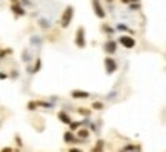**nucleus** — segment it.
<instances>
[{"instance_id":"6","label":"nucleus","mask_w":166,"mask_h":152,"mask_svg":"<svg viewBox=\"0 0 166 152\" xmlns=\"http://www.w3.org/2000/svg\"><path fill=\"white\" fill-rule=\"evenodd\" d=\"M103 51L108 54V56H112V54H115V51H117V42H114V40H108V42H105V45H103Z\"/></svg>"},{"instance_id":"23","label":"nucleus","mask_w":166,"mask_h":152,"mask_svg":"<svg viewBox=\"0 0 166 152\" xmlns=\"http://www.w3.org/2000/svg\"><path fill=\"white\" fill-rule=\"evenodd\" d=\"M117 29H118V31H129L128 26H126L125 23H118V25H117Z\"/></svg>"},{"instance_id":"28","label":"nucleus","mask_w":166,"mask_h":152,"mask_svg":"<svg viewBox=\"0 0 166 152\" xmlns=\"http://www.w3.org/2000/svg\"><path fill=\"white\" fill-rule=\"evenodd\" d=\"M5 78H8V74H5V72L0 71V80H5Z\"/></svg>"},{"instance_id":"15","label":"nucleus","mask_w":166,"mask_h":152,"mask_svg":"<svg viewBox=\"0 0 166 152\" xmlns=\"http://www.w3.org/2000/svg\"><path fill=\"white\" fill-rule=\"evenodd\" d=\"M40 68H42V60H40V58H37L36 65L31 68V74H36V72H38V71H40Z\"/></svg>"},{"instance_id":"31","label":"nucleus","mask_w":166,"mask_h":152,"mask_svg":"<svg viewBox=\"0 0 166 152\" xmlns=\"http://www.w3.org/2000/svg\"><path fill=\"white\" fill-rule=\"evenodd\" d=\"M120 2H122V3H125V5H129V3H131L129 0H120Z\"/></svg>"},{"instance_id":"35","label":"nucleus","mask_w":166,"mask_h":152,"mask_svg":"<svg viewBox=\"0 0 166 152\" xmlns=\"http://www.w3.org/2000/svg\"><path fill=\"white\" fill-rule=\"evenodd\" d=\"M134 152H140V151H134Z\"/></svg>"},{"instance_id":"19","label":"nucleus","mask_w":166,"mask_h":152,"mask_svg":"<svg viewBox=\"0 0 166 152\" xmlns=\"http://www.w3.org/2000/svg\"><path fill=\"white\" fill-rule=\"evenodd\" d=\"M92 109H95V111H102V109H105V105H103L102 101H94V103H92Z\"/></svg>"},{"instance_id":"30","label":"nucleus","mask_w":166,"mask_h":152,"mask_svg":"<svg viewBox=\"0 0 166 152\" xmlns=\"http://www.w3.org/2000/svg\"><path fill=\"white\" fill-rule=\"evenodd\" d=\"M16 141H17V145H18V146H22V140H20L18 137H17V138H16Z\"/></svg>"},{"instance_id":"25","label":"nucleus","mask_w":166,"mask_h":152,"mask_svg":"<svg viewBox=\"0 0 166 152\" xmlns=\"http://www.w3.org/2000/svg\"><path fill=\"white\" fill-rule=\"evenodd\" d=\"M31 43H33V45H40V38L38 37H31Z\"/></svg>"},{"instance_id":"22","label":"nucleus","mask_w":166,"mask_h":152,"mask_svg":"<svg viewBox=\"0 0 166 152\" xmlns=\"http://www.w3.org/2000/svg\"><path fill=\"white\" fill-rule=\"evenodd\" d=\"M37 106H42V108H53V103H48V101H37Z\"/></svg>"},{"instance_id":"1","label":"nucleus","mask_w":166,"mask_h":152,"mask_svg":"<svg viewBox=\"0 0 166 152\" xmlns=\"http://www.w3.org/2000/svg\"><path fill=\"white\" fill-rule=\"evenodd\" d=\"M73 19H74V6L68 5V6L65 8V11L62 12V16H60V26H62L63 29H66V28L71 25Z\"/></svg>"},{"instance_id":"32","label":"nucleus","mask_w":166,"mask_h":152,"mask_svg":"<svg viewBox=\"0 0 166 152\" xmlns=\"http://www.w3.org/2000/svg\"><path fill=\"white\" fill-rule=\"evenodd\" d=\"M20 2H23V3H26V5H31V2H29V0H20Z\"/></svg>"},{"instance_id":"5","label":"nucleus","mask_w":166,"mask_h":152,"mask_svg":"<svg viewBox=\"0 0 166 152\" xmlns=\"http://www.w3.org/2000/svg\"><path fill=\"white\" fill-rule=\"evenodd\" d=\"M92 3V9H94V14L98 17V19H105L106 17V11L103 9V6H102V3H100V0H91Z\"/></svg>"},{"instance_id":"11","label":"nucleus","mask_w":166,"mask_h":152,"mask_svg":"<svg viewBox=\"0 0 166 152\" xmlns=\"http://www.w3.org/2000/svg\"><path fill=\"white\" fill-rule=\"evenodd\" d=\"M140 151V145H126L123 149H120V152H134Z\"/></svg>"},{"instance_id":"4","label":"nucleus","mask_w":166,"mask_h":152,"mask_svg":"<svg viewBox=\"0 0 166 152\" xmlns=\"http://www.w3.org/2000/svg\"><path fill=\"white\" fill-rule=\"evenodd\" d=\"M118 43H120L123 48H126V49H134L135 45H137L135 38L129 37V36H120V37H118Z\"/></svg>"},{"instance_id":"16","label":"nucleus","mask_w":166,"mask_h":152,"mask_svg":"<svg viewBox=\"0 0 166 152\" xmlns=\"http://www.w3.org/2000/svg\"><path fill=\"white\" fill-rule=\"evenodd\" d=\"M102 31H103V32H106L108 36H112V34H114V29L111 28L109 25H106V23H103V25H102Z\"/></svg>"},{"instance_id":"26","label":"nucleus","mask_w":166,"mask_h":152,"mask_svg":"<svg viewBox=\"0 0 166 152\" xmlns=\"http://www.w3.org/2000/svg\"><path fill=\"white\" fill-rule=\"evenodd\" d=\"M0 152H14V149H13V148H9V146H6V148H3Z\"/></svg>"},{"instance_id":"34","label":"nucleus","mask_w":166,"mask_h":152,"mask_svg":"<svg viewBox=\"0 0 166 152\" xmlns=\"http://www.w3.org/2000/svg\"><path fill=\"white\" fill-rule=\"evenodd\" d=\"M131 3H137V2H140V0H129Z\"/></svg>"},{"instance_id":"17","label":"nucleus","mask_w":166,"mask_h":152,"mask_svg":"<svg viewBox=\"0 0 166 152\" xmlns=\"http://www.w3.org/2000/svg\"><path fill=\"white\" fill-rule=\"evenodd\" d=\"M77 112L80 115H83V117H89L91 115V109H86V108H78L77 109Z\"/></svg>"},{"instance_id":"20","label":"nucleus","mask_w":166,"mask_h":152,"mask_svg":"<svg viewBox=\"0 0 166 152\" xmlns=\"http://www.w3.org/2000/svg\"><path fill=\"white\" fill-rule=\"evenodd\" d=\"M26 108H28V111H36L37 108V101L36 100H31V101H28V105H26Z\"/></svg>"},{"instance_id":"3","label":"nucleus","mask_w":166,"mask_h":152,"mask_svg":"<svg viewBox=\"0 0 166 152\" xmlns=\"http://www.w3.org/2000/svg\"><path fill=\"white\" fill-rule=\"evenodd\" d=\"M117 68H118V65H117L115 58H112L111 56H108V57L105 58V69H106V74L108 76H112L117 71Z\"/></svg>"},{"instance_id":"33","label":"nucleus","mask_w":166,"mask_h":152,"mask_svg":"<svg viewBox=\"0 0 166 152\" xmlns=\"http://www.w3.org/2000/svg\"><path fill=\"white\" fill-rule=\"evenodd\" d=\"M11 3H20V0H11Z\"/></svg>"},{"instance_id":"12","label":"nucleus","mask_w":166,"mask_h":152,"mask_svg":"<svg viewBox=\"0 0 166 152\" xmlns=\"http://www.w3.org/2000/svg\"><path fill=\"white\" fill-rule=\"evenodd\" d=\"M103 148H105V141L103 140H97V143L91 149V152H103Z\"/></svg>"},{"instance_id":"21","label":"nucleus","mask_w":166,"mask_h":152,"mask_svg":"<svg viewBox=\"0 0 166 152\" xmlns=\"http://www.w3.org/2000/svg\"><path fill=\"white\" fill-rule=\"evenodd\" d=\"M22 58H23V61H31V56H29V51L28 49H23V52H22Z\"/></svg>"},{"instance_id":"18","label":"nucleus","mask_w":166,"mask_h":152,"mask_svg":"<svg viewBox=\"0 0 166 152\" xmlns=\"http://www.w3.org/2000/svg\"><path fill=\"white\" fill-rule=\"evenodd\" d=\"M68 126H69V131H71V132H74V131H77V129H78L82 125H80V121H71Z\"/></svg>"},{"instance_id":"13","label":"nucleus","mask_w":166,"mask_h":152,"mask_svg":"<svg viewBox=\"0 0 166 152\" xmlns=\"http://www.w3.org/2000/svg\"><path fill=\"white\" fill-rule=\"evenodd\" d=\"M63 140H65V143H74V141H77V140H75V137H74V134L71 132V131L65 132V135H63Z\"/></svg>"},{"instance_id":"27","label":"nucleus","mask_w":166,"mask_h":152,"mask_svg":"<svg viewBox=\"0 0 166 152\" xmlns=\"http://www.w3.org/2000/svg\"><path fill=\"white\" fill-rule=\"evenodd\" d=\"M68 152H83L82 149H78V148H69V151Z\"/></svg>"},{"instance_id":"29","label":"nucleus","mask_w":166,"mask_h":152,"mask_svg":"<svg viewBox=\"0 0 166 152\" xmlns=\"http://www.w3.org/2000/svg\"><path fill=\"white\" fill-rule=\"evenodd\" d=\"M11 77H13V78H17V77H18V72H17V71H13Z\"/></svg>"},{"instance_id":"7","label":"nucleus","mask_w":166,"mask_h":152,"mask_svg":"<svg viewBox=\"0 0 166 152\" xmlns=\"http://www.w3.org/2000/svg\"><path fill=\"white\" fill-rule=\"evenodd\" d=\"M11 11H13L17 17H23V16H26V9H25L20 3H11Z\"/></svg>"},{"instance_id":"14","label":"nucleus","mask_w":166,"mask_h":152,"mask_svg":"<svg viewBox=\"0 0 166 152\" xmlns=\"http://www.w3.org/2000/svg\"><path fill=\"white\" fill-rule=\"evenodd\" d=\"M38 26L43 28V29H49L51 28V23H49V20H46V19H38Z\"/></svg>"},{"instance_id":"10","label":"nucleus","mask_w":166,"mask_h":152,"mask_svg":"<svg viewBox=\"0 0 166 152\" xmlns=\"http://www.w3.org/2000/svg\"><path fill=\"white\" fill-rule=\"evenodd\" d=\"M77 135H78L80 140H88L89 138V129L88 128H85V129L83 128H78L77 129Z\"/></svg>"},{"instance_id":"9","label":"nucleus","mask_w":166,"mask_h":152,"mask_svg":"<svg viewBox=\"0 0 166 152\" xmlns=\"http://www.w3.org/2000/svg\"><path fill=\"white\" fill-rule=\"evenodd\" d=\"M57 117H58V120H60L62 123H65V125H69V123L73 121V120H71V117L66 114L65 111H60V112L57 114Z\"/></svg>"},{"instance_id":"24","label":"nucleus","mask_w":166,"mask_h":152,"mask_svg":"<svg viewBox=\"0 0 166 152\" xmlns=\"http://www.w3.org/2000/svg\"><path fill=\"white\" fill-rule=\"evenodd\" d=\"M138 8H140V5H138V3H131V5H129V9H131V11L138 9Z\"/></svg>"},{"instance_id":"8","label":"nucleus","mask_w":166,"mask_h":152,"mask_svg":"<svg viewBox=\"0 0 166 152\" xmlns=\"http://www.w3.org/2000/svg\"><path fill=\"white\" fill-rule=\"evenodd\" d=\"M71 97H73V98H77V100H82V98H89L91 94H89V92H86V91L74 89V91H71Z\"/></svg>"},{"instance_id":"2","label":"nucleus","mask_w":166,"mask_h":152,"mask_svg":"<svg viewBox=\"0 0 166 152\" xmlns=\"http://www.w3.org/2000/svg\"><path fill=\"white\" fill-rule=\"evenodd\" d=\"M74 43H75V46H77L78 49H85V48H86V36H85V28H83V26H78V28H77Z\"/></svg>"}]
</instances>
